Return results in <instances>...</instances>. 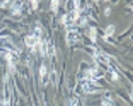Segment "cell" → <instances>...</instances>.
<instances>
[{
  "label": "cell",
  "instance_id": "14",
  "mask_svg": "<svg viewBox=\"0 0 133 106\" xmlns=\"http://www.w3.org/2000/svg\"><path fill=\"white\" fill-rule=\"evenodd\" d=\"M32 5H33V8H37V0H31Z\"/></svg>",
  "mask_w": 133,
  "mask_h": 106
},
{
  "label": "cell",
  "instance_id": "7",
  "mask_svg": "<svg viewBox=\"0 0 133 106\" xmlns=\"http://www.w3.org/2000/svg\"><path fill=\"white\" fill-rule=\"evenodd\" d=\"M47 50H48V45H47V42L46 41H43V42H41V46H40L41 53H43L44 55H46L47 54Z\"/></svg>",
  "mask_w": 133,
  "mask_h": 106
},
{
  "label": "cell",
  "instance_id": "13",
  "mask_svg": "<svg viewBox=\"0 0 133 106\" xmlns=\"http://www.w3.org/2000/svg\"><path fill=\"white\" fill-rule=\"evenodd\" d=\"M75 104H77V99L71 100V103H70V106H75Z\"/></svg>",
  "mask_w": 133,
  "mask_h": 106
},
{
  "label": "cell",
  "instance_id": "9",
  "mask_svg": "<svg viewBox=\"0 0 133 106\" xmlns=\"http://www.w3.org/2000/svg\"><path fill=\"white\" fill-rule=\"evenodd\" d=\"M114 33V26H108L107 28H106V36H112V34Z\"/></svg>",
  "mask_w": 133,
  "mask_h": 106
},
{
  "label": "cell",
  "instance_id": "5",
  "mask_svg": "<svg viewBox=\"0 0 133 106\" xmlns=\"http://www.w3.org/2000/svg\"><path fill=\"white\" fill-rule=\"evenodd\" d=\"M96 55H97V59L102 64H108L110 63V57L102 52H96Z\"/></svg>",
  "mask_w": 133,
  "mask_h": 106
},
{
  "label": "cell",
  "instance_id": "2",
  "mask_svg": "<svg viewBox=\"0 0 133 106\" xmlns=\"http://www.w3.org/2000/svg\"><path fill=\"white\" fill-rule=\"evenodd\" d=\"M66 39H67L68 44H74V42H77L78 40L80 39V34H79V32L77 30H68Z\"/></svg>",
  "mask_w": 133,
  "mask_h": 106
},
{
  "label": "cell",
  "instance_id": "11",
  "mask_svg": "<svg viewBox=\"0 0 133 106\" xmlns=\"http://www.w3.org/2000/svg\"><path fill=\"white\" fill-rule=\"evenodd\" d=\"M46 73H47V70H46V67L44 66H41L40 67V76L43 77V78H45V76H46Z\"/></svg>",
  "mask_w": 133,
  "mask_h": 106
},
{
  "label": "cell",
  "instance_id": "10",
  "mask_svg": "<svg viewBox=\"0 0 133 106\" xmlns=\"http://www.w3.org/2000/svg\"><path fill=\"white\" fill-rule=\"evenodd\" d=\"M90 37H91V40H92V41H96V37H97V31H96V28H91Z\"/></svg>",
  "mask_w": 133,
  "mask_h": 106
},
{
  "label": "cell",
  "instance_id": "16",
  "mask_svg": "<svg viewBox=\"0 0 133 106\" xmlns=\"http://www.w3.org/2000/svg\"><path fill=\"white\" fill-rule=\"evenodd\" d=\"M105 14H106V15H108V14H110V9H108V8L106 9V12H105Z\"/></svg>",
  "mask_w": 133,
  "mask_h": 106
},
{
  "label": "cell",
  "instance_id": "12",
  "mask_svg": "<svg viewBox=\"0 0 133 106\" xmlns=\"http://www.w3.org/2000/svg\"><path fill=\"white\" fill-rule=\"evenodd\" d=\"M102 105H104V106H107V105H113V103H112L111 100H108L107 98H106V99H104V100H102Z\"/></svg>",
  "mask_w": 133,
  "mask_h": 106
},
{
  "label": "cell",
  "instance_id": "4",
  "mask_svg": "<svg viewBox=\"0 0 133 106\" xmlns=\"http://www.w3.org/2000/svg\"><path fill=\"white\" fill-rule=\"evenodd\" d=\"M25 42L27 46H31V47H34L39 42V37L38 36H28L26 37Z\"/></svg>",
  "mask_w": 133,
  "mask_h": 106
},
{
  "label": "cell",
  "instance_id": "15",
  "mask_svg": "<svg viewBox=\"0 0 133 106\" xmlns=\"http://www.w3.org/2000/svg\"><path fill=\"white\" fill-rule=\"evenodd\" d=\"M118 79V76H117V73L113 72V80H117Z\"/></svg>",
  "mask_w": 133,
  "mask_h": 106
},
{
  "label": "cell",
  "instance_id": "1",
  "mask_svg": "<svg viewBox=\"0 0 133 106\" xmlns=\"http://www.w3.org/2000/svg\"><path fill=\"white\" fill-rule=\"evenodd\" d=\"M78 18H79V9L73 8L70 13H67L66 15L62 17V22H64L66 26H70V25L73 24Z\"/></svg>",
  "mask_w": 133,
  "mask_h": 106
},
{
  "label": "cell",
  "instance_id": "8",
  "mask_svg": "<svg viewBox=\"0 0 133 106\" xmlns=\"http://www.w3.org/2000/svg\"><path fill=\"white\" fill-rule=\"evenodd\" d=\"M59 7V0H52L51 1V8H52L53 12H57Z\"/></svg>",
  "mask_w": 133,
  "mask_h": 106
},
{
  "label": "cell",
  "instance_id": "6",
  "mask_svg": "<svg viewBox=\"0 0 133 106\" xmlns=\"http://www.w3.org/2000/svg\"><path fill=\"white\" fill-rule=\"evenodd\" d=\"M21 6H22V3L20 0H16L14 3H13L12 7H11V12L13 14H16V13H19L20 12V9H21Z\"/></svg>",
  "mask_w": 133,
  "mask_h": 106
},
{
  "label": "cell",
  "instance_id": "3",
  "mask_svg": "<svg viewBox=\"0 0 133 106\" xmlns=\"http://www.w3.org/2000/svg\"><path fill=\"white\" fill-rule=\"evenodd\" d=\"M83 90L85 92H96L99 90V86L93 81H84L83 84Z\"/></svg>",
  "mask_w": 133,
  "mask_h": 106
}]
</instances>
